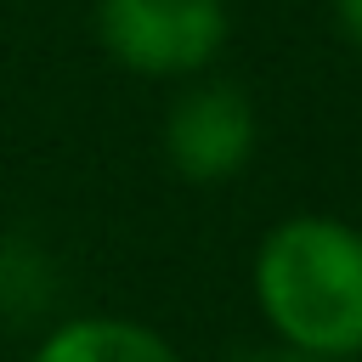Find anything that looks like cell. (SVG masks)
<instances>
[{"mask_svg": "<svg viewBox=\"0 0 362 362\" xmlns=\"http://www.w3.org/2000/svg\"><path fill=\"white\" fill-rule=\"evenodd\" d=\"M255 288L272 328L317 356L362 351V238L339 221H288L260 243Z\"/></svg>", "mask_w": 362, "mask_h": 362, "instance_id": "obj_1", "label": "cell"}, {"mask_svg": "<svg viewBox=\"0 0 362 362\" xmlns=\"http://www.w3.org/2000/svg\"><path fill=\"white\" fill-rule=\"evenodd\" d=\"M102 45L136 74H192L226 40L221 0H102Z\"/></svg>", "mask_w": 362, "mask_h": 362, "instance_id": "obj_2", "label": "cell"}, {"mask_svg": "<svg viewBox=\"0 0 362 362\" xmlns=\"http://www.w3.org/2000/svg\"><path fill=\"white\" fill-rule=\"evenodd\" d=\"M164 147L170 164L192 181H221L232 170H243L249 147H255V107L243 90L232 85H198L170 107L164 124Z\"/></svg>", "mask_w": 362, "mask_h": 362, "instance_id": "obj_3", "label": "cell"}, {"mask_svg": "<svg viewBox=\"0 0 362 362\" xmlns=\"http://www.w3.org/2000/svg\"><path fill=\"white\" fill-rule=\"evenodd\" d=\"M34 362H181L153 328L119 322V317H79L57 328Z\"/></svg>", "mask_w": 362, "mask_h": 362, "instance_id": "obj_4", "label": "cell"}, {"mask_svg": "<svg viewBox=\"0 0 362 362\" xmlns=\"http://www.w3.org/2000/svg\"><path fill=\"white\" fill-rule=\"evenodd\" d=\"M238 362H339V356H317V351H249V356H238Z\"/></svg>", "mask_w": 362, "mask_h": 362, "instance_id": "obj_5", "label": "cell"}, {"mask_svg": "<svg viewBox=\"0 0 362 362\" xmlns=\"http://www.w3.org/2000/svg\"><path fill=\"white\" fill-rule=\"evenodd\" d=\"M339 6V23H345V34L362 45V0H334Z\"/></svg>", "mask_w": 362, "mask_h": 362, "instance_id": "obj_6", "label": "cell"}]
</instances>
